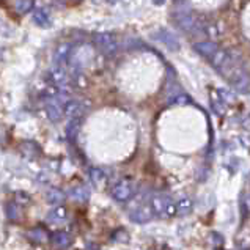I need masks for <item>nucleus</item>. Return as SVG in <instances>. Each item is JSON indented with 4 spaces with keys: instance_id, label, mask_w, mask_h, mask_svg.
<instances>
[{
    "instance_id": "1",
    "label": "nucleus",
    "mask_w": 250,
    "mask_h": 250,
    "mask_svg": "<svg viewBox=\"0 0 250 250\" xmlns=\"http://www.w3.org/2000/svg\"><path fill=\"white\" fill-rule=\"evenodd\" d=\"M151 211L154 216L161 217H171L176 214V203L167 195H154L151 198Z\"/></svg>"
},
{
    "instance_id": "2",
    "label": "nucleus",
    "mask_w": 250,
    "mask_h": 250,
    "mask_svg": "<svg viewBox=\"0 0 250 250\" xmlns=\"http://www.w3.org/2000/svg\"><path fill=\"white\" fill-rule=\"evenodd\" d=\"M68 99L63 95L51 96L46 101V115L52 123H59V121L65 117V103Z\"/></svg>"
},
{
    "instance_id": "3",
    "label": "nucleus",
    "mask_w": 250,
    "mask_h": 250,
    "mask_svg": "<svg viewBox=\"0 0 250 250\" xmlns=\"http://www.w3.org/2000/svg\"><path fill=\"white\" fill-rule=\"evenodd\" d=\"M110 194L120 203L127 202V200H131L132 195L135 194V184L131 178H125V180L118 181L115 186H113Z\"/></svg>"
},
{
    "instance_id": "4",
    "label": "nucleus",
    "mask_w": 250,
    "mask_h": 250,
    "mask_svg": "<svg viewBox=\"0 0 250 250\" xmlns=\"http://www.w3.org/2000/svg\"><path fill=\"white\" fill-rule=\"evenodd\" d=\"M93 41H95V46L101 51L103 54L105 55H112L117 52L118 49V44H117V40L113 35L110 33H96L95 38H93Z\"/></svg>"
},
{
    "instance_id": "5",
    "label": "nucleus",
    "mask_w": 250,
    "mask_h": 250,
    "mask_svg": "<svg viewBox=\"0 0 250 250\" xmlns=\"http://www.w3.org/2000/svg\"><path fill=\"white\" fill-rule=\"evenodd\" d=\"M87 112V107L83 105L82 101H76V99H68L65 103V115L71 118H82Z\"/></svg>"
},
{
    "instance_id": "6",
    "label": "nucleus",
    "mask_w": 250,
    "mask_h": 250,
    "mask_svg": "<svg viewBox=\"0 0 250 250\" xmlns=\"http://www.w3.org/2000/svg\"><path fill=\"white\" fill-rule=\"evenodd\" d=\"M153 211H151V206H139V208H135L132 212H131V220L135 224H146L149 220L153 219Z\"/></svg>"
},
{
    "instance_id": "7",
    "label": "nucleus",
    "mask_w": 250,
    "mask_h": 250,
    "mask_svg": "<svg viewBox=\"0 0 250 250\" xmlns=\"http://www.w3.org/2000/svg\"><path fill=\"white\" fill-rule=\"evenodd\" d=\"M194 49L200 55H203L205 59L211 60L214 57V54L219 51V46L216 44V42H212V41H202V42H195Z\"/></svg>"
},
{
    "instance_id": "8",
    "label": "nucleus",
    "mask_w": 250,
    "mask_h": 250,
    "mask_svg": "<svg viewBox=\"0 0 250 250\" xmlns=\"http://www.w3.org/2000/svg\"><path fill=\"white\" fill-rule=\"evenodd\" d=\"M69 57H71V46L69 44H60L57 47V51L54 54V63L55 66H63L69 62Z\"/></svg>"
},
{
    "instance_id": "9",
    "label": "nucleus",
    "mask_w": 250,
    "mask_h": 250,
    "mask_svg": "<svg viewBox=\"0 0 250 250\" xmlns=\"http://www.w3.org/2000/svg\"><path fill=\"white\" fill-rule=\"evenodd\" d=\"M47 219H49V222H51V224H57V225L66 222V220H68V209L63 205L55 206V208L49 212Z\"/></svg>"
},
{
    "instance_id": "10",
    "label": "nucleus",
    "mask_w": 250,
    "mask_h": 250,
    "mask_svg": "<svg viewBox=\"0 0 250 250\" xmlns=\"http://www.w3.org/2000/svg\"><path fill=\"white\" fill-rule=\"evenodd\" d=\"M21 151H22V154L25 156V158H28V159H37L38 156L41 154L40 146L35 144V142H32V140L22 142V144H21Z\"/></svg>"
},
{
    "instance_id": "11",
    "label": "nucleus",
    "mask_w": 250,
    "mask_h": 250,
    "mask_svg": "<svg viewBox=\"0 0 250 250\" xmlns=\"http://www.w3.org/2000/svg\"><path fill=\"white\" fill-rule=\"evenodd\" d=\"M69 198L74 200L76 203H85L90 198V190L88 188H85V186H77V188L71 189Z\"/></svg>"
},
{
    "instance_id": "12",
    "label": "nucleus",
    "mask_w": 250,
    "mask_h": 250,
    "mask_svg": "<svg viewBox=\"0 0 250 250\" xmlns=\"http://www.w3.org/2000/svg\"><path fill=\"white\" fill-rule=\"evenodd\" d=\"M66 200V194L63 192L62 189H49L47 194H46V202L49 205H55V206H60L63 202Z\"/></svg>"
},
{
    "instance_id": "13",
    "label": "nucleus",
    "mask_w": 250,
    "mask_h": 250,
    "mask_svg": "<svg viewBox=\"0 0 250 250\" xmlns=\"http://www.w3.org/2000/svg\"><path fill=\"white\" fill-rule=\"evenodd\" d=\"M178 24H180V27L186 32H194L195 28L200 25L192 14H183V16H180L178 18Z\"/></svg>"
},
{
    "instance_id": "14",
    "label": "nucleus",
    "mask_w": 250,
    "mask_h": 250,
    "mask_svg": "<svg viewBox=\"0 0 250 250\" xmlns=\"http://www.w3.org/2000/svg\"><path fill=\"white\" fill-rule=\"evenodd\" d=\"M81 126H82V118H71L66 125V137L69 140H76V137L81 132Z\"/></svg>"
},
{
    "instance_id": "15",
    "label": "nucleus",
    "mask_w": 250,
    "mask_h": 250,
    "mask_svg": "<svg viewBox=\"0 0 250 250\" xmlns=\"http://www.w3.org/2000/svg\"><path fill=\"white\" fill-rule=\"evenodd\" d=\"M51 241H52V244L55 247L66 249L71 244V236H69L66 231H55L52 236H51Z\"/></svg>"
},
{
    "instance_id": "16",
    "label": "nucleus",
    "mask_w": 250,
    "mask_h": 250,
    "mask_svg": "<svg viewBox=\"0 0 250 250\" xmlns=\"http://www.w3.org/2000/svg\"><path fill=\"white\" fill-rule=\"evenodd\" d=\"M158 35H159L158 38H159L167 47H170L171 51H178V49H180V42H178L176 37H173V35H171L170 32H167V30H161Z\"/></svg>"
},
{
    "instance_id": "17",
    "label": "nucleus",
    "mask_w": 250,
    "mask_h": 250,
    "mask_svg": "<svg viewBox=\"0 0 250 250\" xmlns=\"http://www.w3.org/2000/svg\"><path fill=\"white\" fill-rule=\"evenodd\" d=\"M51 77L55 85H59V87H62V85H65L68 82V74L63 66H54V69L51 71Z\"/></svg>"
},
{
    "instance_id": "18",
    "label": "nucleus",
    "mask_w": 250,
    "mask_h": 250,
    "mask_svg": "<svg viewBox=\"0 0 250 250\" xmlns=\"http://www.w3.org/2000/svg\"><path fill=\"white\" fill-rule=\"evenodd\" d=\"M33 21H35V24H38L42 28L51 27V19H49L47 13L44 10H35L33 11Z\"/></svg>"
},
{
    "instance_id": "19",
    "label": "nucleus",
    "mask_w": 250,
    "mask_h": 250,
    "mask_svg": "<svg viewBox=\"0 0 250 250\" xmlns=\"http://www.w3.org/2000/svg\"><path fill=\"white\" fill-rule=\"evenodd\" d=\"M35 0H14V11L18 14H25L32 11Z\"/></svg>"
},
{
    "instance_id": "20",
    "label": "nucleus",
    "mask_w": 250,
    "mask_h": 250,
    "mask_svg": "<svg viewBox=\"0 0 250 250\" xmlns=\"http://www.w3.org/2000/svg\"><path fill=\"white\" fill-rule=\"evenodd\" d=\"M192 211V200L190 198H181L176 203V214H189Z\"/></svg>"
},
{
    "instance_id": "21",
    "label": "nucleus",
    "mask_w": 250,
    "mask_h": 250,
    "mask_svg": "<svg viewBox=\"0 0 250 250\" xmlns=\"http://www.w3.org/2000/svg\"><path fill=\"white\" fill-rule=\"evenodd\" d=\"M90 178H91V181L95 183L96 186H99V184H103L104 181H105V173L101 170V168H91L90 170Z\"/></svg>"
},
{
    "instance_id": "22",
    "label": "nucleus",
    "mask_w": 250,
    "mask_h": 250,
    "mask_svg": "<svg viewBox=\"0 0 250 250\" xmlns=\"http://www.w3.org/2000/svg\"><path fill=\"white\" fill-rule=\"evenodd\" d=\"M112 239L115 242H127L129 241V234H127L123 228H118V230L112 234Z\"/></svg>"
},
{
    "instance_id": "23",
    "label": "nucleus",
    "mask_w": 250,
    "mask_h": 250,
    "mask_svg": "<svg viewBox=\"0 0 250 250\" xmlns=\"http://www.w3.org/2000/svg\"><path fill=\"white\" fill-rule=\"evenodd\" d=\"M6 216H8V219L14 220L19 217V208L16 203H8L6 205Z\"/></svg>"
},
{
    "instance_id": "24",
    "label": "nucleus",
    "mask_w": 250,
    "mask_h": 250,
    "mask_svg": "<svg viewBox=\"0 0 250 250\" xmlns=\"http://www.w3.org/2000/svg\"><path fill=\"white\" fill-rule=\"evenodd\" d=\"M188 103H190V98L184 96V95L176 96V98L173 99V104H188Z\"/></svg>"
},
{
    "instance_id": "25",
    "label": "nucleus",
    "mask_w": 250,
    "mask_h": 250,
    "mask_svg": "<svg viewBox=\"0 0 250 250\" xmlns=\"http://www.w3.org/2000/svg\"><path fill=\"white\" fill-rule=\"evenodd\" d=\"M244 205H246V208H247V211L250 212V194L246 197V200H244Z\"/></svg>"
},
{
    "instance_id": "26",
    "label": "nucleus",
    "mask_w": 250,
    "mask_h": 250,
    "mask_svg": "<svg viewBox=\"0 0 250 250\" xmlns=\"http://www.w3.org/2000/svg\"><path fill=\"white\" fill-rule=\"evenodd\" d=\"M107 2H112L113 3V2H118V0H107Z\"/></svg>"
}]
</instances>
